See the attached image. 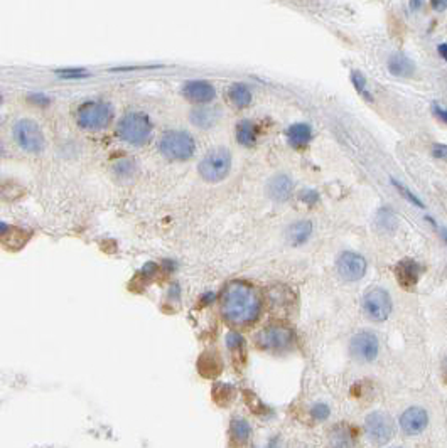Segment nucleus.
Returning a JSON list of instances; mask_svg holds the SVG:
<instances>
[{
    "label": "nucleus",
    "mask_w": 447,
    "mask_h": 448,
    "mask_svg": "<svg viewBox=\"0 0 447 448\" xmlns=\"http://www.w3.org/2000/svg\"><path fill=\"white\" fill-rule=\"evenodd\" d=\"M221 313L230 324H252L260 316V298L252 285L231 282L221 297Z\"/></svg>",
    "instance_id": "f257e3e1"
},
{
    "label": "nucleus",
    "mask_w": 447,
    "mask_h": 448,
    "mask_svg": "<svg viewBox=\"0 0 447 448\" xmlns=\"http://www.w3.org/2000/svg\"><path fill=\"white\" fill-rule=\"evenodd\" d=\"M117 132L125 144L133 145V147H142L151 140L152 125L149 117L142 115V113H128L120 120Z\"/></svg>",
    "instance_id": "f03ea898"
},
{
    "label": "nucleus",
    "mask_w": 447,
    "mask_h": 448,
    "mask_svg": "<svg viewBox=\"0 0 447 448\" xmlns=\"http://www.w3.org/2000/svg\"><path fill=\"white\" fill-rule=\"evenodd\" d=\"M194 139L181 130H169L159 140V152L169 160H187L194 155Z\"/></svg>",
    "instance_id": "7ed1b4c3"
},
{
    "label": "nucleus",
    "mask_w": 447,
    "mask_h": 448,
    "mask_svg": "<svg viewBox=\"0 0 447 448\" xmlns=\"http://www.w3.org/2000/svg\"><path fill=\"white\" fill-rule=\"evenodd\" d=\"M113 118V110L103 101H88L78 108L76 121L81 128L90 132H100L107 128Z\"/></svg>",
    "instance_id": "20e7f679"
},
{
    "label": "nucleus",
    "mask_w": 447,
    "mask_h": 448,
    "mask_svg": "<svg viewBox=\"0 0 447 448\" xmlns=\"http://www.w3.org/2000/svg\"><path fill=\"white\" fill-rule=\"evenodd\" d=\"M231 169V155L226 148L218 147L213 148L203 157V160L198 165L199 175L206 180V182H219V180L226 179Z\"/></svg>",
    "instance_id": "39448f33"
},
{
    "label": "nucleus",
    "mask_w": 447,
    "mask_h": 448,
    "mask_svg": "<svg viewBox=\"0 0 447 448\" xmlns=\"http://www.w3.org/2000/svg\"><path fill=\"white\" fill-rule=\"evenodd\" d=\"M255 342L262 351L272 354L287 352L294 345V334L284 325H269L257 334Z\"/></svg>",
    "instance_id": "423d86ee"
},
{
    "label": "nucleus",
    "mask_w": 447,
    "mask_h": 448,
    "mask_svg": "<svg viewBox=\"0 0 447 448\" xmlns=\"http://www.w3.org/2000/svg\"><path fill=\"white\" fill-rule=\"evenodd\" d=\"M14 139L22 150L33 153L41 152L46 145L42 128L31 118H22L14 125Z\"/></svg>",
    "instance_id": "0eeeda50"
},
{
    "label": "nucleus",
    "mask_w": 447,
    "mask_h": 448,
    "mask_svg": "<svg viewBox=\"0 0 447 448\" xmlns=\"http://www.w3.org/2000/svg\"><path fill=\"white\" fill-rule=\"evenodd\" d=\"M364 428H366V435L368 438H370V442L378 447L385 445L395 435L394 418L383 411L370 413V415L366 416Z\"/></svg>",
    "instance_id": "6e6552de"
},
{
    "label": "nucleus",
    "mask_w": 447,
    "mask_h": 448,
    "mask_svg": "<svg viewBox=\"0 0 447 448\" xmlns=\"http://www.w3.org/2000/svg\"><path fill=\"white\" fill-rule=\"evenodd\" d=\"M363 312L370 320L385 322L391 313V298L387 290L373 288L363 298Z\"/></svg>",
    "instance_id": "1a4fd4ad"
},
{
    "label": "nucleus",
    "mask_w": 447,
    "mask_h": 448,
    "mask_svg": "<svg viewBox=\"0 0 447 448\" xmlns=\"http://www.w3.org/2000/svg\"><path fill=\"white\" fill-rule=\"evenodd\" d=\"M336 268H338V275L343 278L344 282L353 283L360 282L366 275V259L362 255L353 253V251H346L338 258L336 261Z\"/></svg>",
    "instance_id": "9d476101"
},
{
    "label": "nucleus",
    "mask_w": 447,
    "mask_h": 448,
    "mask_svg": "<svg viewBox=\"0 0 447 448\" xmlns=\"http://www.w3.org/2000/svg\"><path fill=\"white\" fill-rule=\"evenodd\" d=\"M351 354L358 361H363V363H371V361L376 359L380 351L378 337L375 336L373 332H360L356 334L351 339L350 344Z\"/></svg>",
    "instance_id": "9b49d317"
},
{
    "label": "nucleus",
    "mask_w": 447,
    "mask_h": 448,
    "mask_svg": "<svg viewBox=\"0 0 447 448\" xmlns=\"http://www.w3.org/2000/svg\"><path fill=\"white\" fill-rule=\"evenodd\" d=\"M183 94L193 103H199L205 105L210 103V101L214 100L217 96V89L211 83L203 81V80H194V81H187L186 85L183 86Z\"/></svg>",
    "instance_id": "f8f14e48"
},
{
    "label": "nucleus",
    "mask_w": 447,
    "mask_h": 448,
    "mask_svg": "<svg viewBox=\"0 0 447 448\" xmlns=\"http://www.w3.org/2000/svg\"><path fill=\"white\" fill-rule=\"evenodd\" d=\"M427 423H429V416L423 408L412 406L405 410L400 416V427L407 435H419L425 430Z\"/></svg>",
    "instance_id": "ddd939ff"
},
{
    "label": "nucleus",
    "mask_w": 447,
    "mask_h": 448,
    "mask_svg": "<svg viewBox=\"0 0 447 448\" xmlns=\"http://www.w3.org/2000/svg\"><path fill=\"white\" fill-rule=\"evenodd\" d=\"M394 271L398 283L403 286V288H414V286L419 283V280H421V275L423 270L417 261H414V259H402V261L395 266Z\"/></svg>",
    "instance_id": "4468645a"
},
{
    "label": "nucleus",
    "mask_w": 447,
    "mask_h": 448,
    "mask_svg": "<svg viewBox=\"0 0 447 448\" xmlns=\"http://www.w3.org/2000/svg\"><path fill=\"white\" fill-rule=\"evenodd\" d=\"M292 179L285 174H278L269 180L267 184V194L276 203H285L292 194Z\"/></svg>",
    "instance_id": "2eb2a0df"
},
{
    "label": "nucleus",
    "mask_w": 447,
    "mask_h": 448,
    "mask_svg": "<svg viewBox=\"0 0 447 448\" xmlns=\"http://www.w3.org/2000/svg\"><path fill=\"white\" fill-rule=\"evenodd\" d=\"M219 117H221V113L214 106H196L189 113L191 123L196 125L198 128L214 127L218 123Z\"/></svg>",
    "instance_id": "dca6fc26"
},
{
    "label": "nucleus",
    "mask_w": 447,
    "mask_h": 448,
    "mask_svg": "<svg viewBox=\"0 0 447 448\" xmlns=\"http://www.w3.org/2000/svg\"><path fill=\"white\" fill-rule=\"evenodd\" d=\"M388 71L395 78H412L415 74V62L402 53H394L388 58Z\"/></svg>",
    "instance_id": "f3484780"
},
{
    "label": "nucleus",
    "mask_w": 447,
    "mask_h": 448,
    "mask_svg": "<svg viewBox=\"0 0 447 448\" xmlns=\"http://www.w3.org/2000/svg\"><path fill=\"white\" fill-rule=\"evenodd\" d=\"M285 135H287L290 147L303 148L305 145H309V141H311L312 130L307 123H294L287 128Z\"/></svg>",
    "instance_id": "a211bd4d"
},
{
    "label": "nucleus",
    "mask_w": 447,
    "mask_h": 448,
    "mask_svg": "<svg viewBox=\"0 0 447 448\" xmlns=\"http://www.w3.org/2000/svg\"><path fill=\"white\" fill-rule=\"evenodd\" d=\"M312 234V223L311 221H299L294 223L287 230V241L292 246L304 245Z\"/></svg>",
    "instance_id": "6ab92c4d"
},
{
    "label": "nucleus",
    "mask_w": 447,
    "mask_h": 448,
    "mask_svg": "<svg viewBox=\"0 0 447 448\" xmlns=\"http://www.w3.org/2000/svg\"><path fill=\"white\" fill-rule=\"evenodd\" d=\"M228 98L237 108H246V106L252 103V92L245 85H242V83H235V85L230 86Z\"/></svg>",
    "instance_id": "aec40b11"
},
{
    "label": "nucleus",
    "mask_w": 447,
    "mask_h": 448,
    "mask_svg": "<svg viewBox=\"0 0 447 448\" xmlns=\"http://www.w3.org/2000/svg\"><path fill=\"white\" fill-rule=\"evenodd\" d=\"M237 140L243 147H253L257 141V128H255L253 121L242 120L237 125Z\"/></svg>",
    "instance_id": "412c9836"
},
{
    "label": "nucleus",
    "mask_w": 447,
    "mask_h": 448,
    "mask_svg": "<svg viewBox=\"0 0 447 448\" xmlns=\"http://www.w3.org/2000/svg\"><path fill=\"white\" fill-rule=\"evenodd\" d=\"M250 424L245 422V420L237 418L233 423H231V435L237 440L238 443H245L250 436Z\"/></svg>",
    "instance_id": "4be33fe9"
},
{
    "label": "nucleus",
    "mask_w": 447,
    "mask_h": 448,
    "mask_svg": "<svg viewBox=\"0 0 447 448\" xmlns=\"http://www.w3.org/2000/svg\"><path fill=\"white\" fill-rule=\"evenodd\" d=\"M376 224L380 226V230L394 231L395 226H397V219H395V214L388 207H383L376 216Z\"/></svg>",
    "instance_id": "5701e85b"
},
{
    "label": "nucleus",
    "mask_w": 447,
    "mask_h": 448,
    "mask_svg": "<svg viewBox=\"0 0 447 448\" xmlns=\"http://www.w3.org/2000/svg\"><path fill=\"white\" fill-rule=\"evenodd\" d=\"M351 83H353V86H355L356 92L362 94V96L366 98V100L373 101V98H371L370 92L366 89V78H364L363 74L360 73V71H353V73H351Z\"/></svg>",
    "instance_id": "b1692460"
},
{
    "label": "nucleus",
    "mask_w": 447,
    "mask_h": 448,
    "mask_svg": "<svg viewBox=\"0 0 447 448\" xmlns=\"http://www.w3.org/2000/svg\"><path fill=\"white\" fill-rule=\"evenodd\" d=\"M391 184H394L395 187H397V191L400 192V194L403 196V198H405L407 200H409V203L414 204V206H417V207H423V203L421 199L417 198V196L414 194V192L409 191V189H407L405 186H403V184H400L398 180H395V179H391Z\"/></svg>",
    "instance_id": "393cba45"
},
{
    "label": "nucleus",
    "mask_w": 447,
    "mask_h": 448,
    "mask_svg": "<svg viewBox=\"0 0 447 448\" xmlns=\"http://www.w3.org/2000/svg\"><path fill=\"white\" fill-rule=\"evenodd\" d=\"M311 415H312V418L317 420V422H324V420H326L329 416V406L324 403H317V404H314V406H312Z\"/></svg>",
    "instance_id": "a878e982"
},
{
    "label": "nucleus",
    "mask_w": 447,
    "mask_h": 448,
    "mask_svg": "<svg viewBox=\"0 0 447 448\" xmlns=\"http://www.w3.org/2000/svg\"><path fill=\"white\" fill-rule=\"evenodd\" d=\"M133 171H135V165H133L130 160H127V159L120 160V162L115 165V172H117V174H120L121 177L132 175Z\"/></svg>",
    "instance_id": "bb28decb"
},
{
    "label": "nucleus",
    "mask_w": 447,
    "mask_h": 448,
    "mask_svg": "<svg viewBox=\"0 0 447 448\" xmlns=\"http://www.w3.org/2000/svg\"><path fill=\"white\" fill-rule=\"evenodd\" d=\"M301 200L309 204V206H314L317 200H319V194H317L316 191H312V189H304V191L301 192Z\"/></svg>",
    "instance_id": "cd10ccee"
},
{
    "label": "nucleus",
    "mask_w": 447,
    "mask_h": 448,
    "mask_svg": "<svg viewBox=\"0 0 447 448\" xmlns=\"http://www.w3.org/2000/svg\"><path fill=\"white\" fill-rule=\"evenodd\" d=\"M226 344H228L230 349H238L240 345H243L242 336H240V334H237V332L228 334V337H226Z\"/></svg>",
    "instance_id": "c85d7f7f"
},
{
    "label": "nucleus",
    "mask_w": 447,
    "mask_h": 448,
    "mask_svg": "<svg viewBox=\"0 0 447 448\" xmlns=\"http://www.w3.org/2000/svg\"><path fill=\"white\" fill-rule=\"evenodd\" d=\"M432 155L435 159H447V145L435 144L432 147Z\"/></svg>",
    "instance_id": "c756f323"
},
{
    "label": "nucleus",
    "mask_w": 447,
    "mask_h": 448,
    "mask_svg": "<svg viewBox=\"0 0 447 448\" xmlns=\"http://www.w3.org/2000/svg\"><path fill=\"white\" fill-rule=\"evenodd\" d=\"M58 74H60V76H65V78L83 76V74H86V71H83V69H65V71H58Z\"/></svg>",
    "instance_id": "7c9ffc66"
},
{
    "label": "nucleus",
    "mask_w": 447,
    "mask_h": 448,
    "mask_svg": "<svg viewBox=\"0 0 447 448\" xmlns=\"http://www.w3.org/2000/svg\"><path fill=\"white\" fill-rule=\"evenodd\" d=\"M432 112H434V115L439 118V120L444 121V123L447 125V110L441 108L439 105H432Z\"/></svg>",
    "instance_id": "2f4dec72"
},
{
    "label": "nucleus",
    "mask_w": 447,
    "mask_h": 448,
    "mask_svg": "<svg viewBox=\"0 0 447 448\" xmlns=\"http://www.w3.org/2000/svg\"><path fill=\"white\" fill-rule=\"evenodd\" d=\"M437 51H439V54H441V58L447 62V44H446V42H444V44H439Z\"/></svg>",
    "instance_id": "473e14b6"
},
{
    "label": "nucleus",
    "mask_w": 447,
    "mask_h": 448,
    "mask_svg": "<svg viewBox=\"0 0 447 448\" xmlns=\"http://www.w3.org/2000/svg\"><path fill=\"white\" fill-rule=\"evenodd\" d=\"M432 7L437 12H442L447 9V2H432Z\"/></svg>",
    "instance_id": "72a5a7b5"
},
{
    "label": "nucleus",
    "mask_w": 447,
    "mask_h": 448,
    "mask_svg": "<svg viewBox=\"0 0 447 448\" xmlns=\"http://www.w3.org/2000/svg\"><path fill=\"white\" fill-rule=\"evenodd\" d=\"M267 448H280V447H278V445H277V443H270V445H269V447H267Z\"/></svg>",
    "instance_id": "f704fd0d"
},
{
    "label": "nucleus",
    "mask_w": 447,
    "mask_h": 448,
    "mask_svg": "<svg viewBox=\"0 0 447 448\" xmlns=\"http://www.w3.org/2000/svg\"><path fill=\"white\" fill-rule=\"evenodd\" d=\"M3 153V145H2V141H0V155H2Z\"/></svg>",
    "instance_id": "c9c22d12"
},
{
    "label": "nucleus",
    "mask_w": 447,
    "mask_h": 448,
    "mask_svg": "<svg viewBox=\"0 0 447 448\" xmlns=\"http://www.w3.org/2000/svg\"><path fill=\"white\" fill-rule=\"evenodd\" d=\"M444 364H446V371H447V356H446V363Z\"/></svg>",
    "instance_id": "e433bc0d"
},
{
    "label": "nucleus",
    "mask_w": 447,
    "mask_h": 448,
    "mask_svg": "<svg viewBox=\"0 0 447 448\" xmlns=\"http://www.w3.org/2000/svg\"><path fill=\"white\" fill-rule=\"evenodd\" d=\"M0 103H2V93H0Z\"/></svg>",
    "instance_id": "4c0bfd02"
}]
</instances>
